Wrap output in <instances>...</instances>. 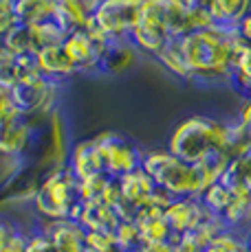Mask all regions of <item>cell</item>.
Returning <instances> with one entry per match:
<instances>
[{
	"mask_svg": "<svg viewBox=\"0 0 251 252\" xmlns=\"http://www.w3.org/2000/svg\"><path fill=\"white\" fill-rule=\"evenodd\" d=\"M238 42L240 35L236 29H223L216 24L178 37L176 44L190 72V81L196 84L229 81Z\"/></svg>",
	"mask_w": 251,
	"mask_h": 252,
	"instance_id": "1",
	"label": "cell"
},
{
	"mask_svg": "<svg viewBox=\"0 0 251 252\" xmlns=\"http://www.w3.org/2000/svg\"><path fill=\"white\" fill-rule=\"evenodd\" d=\"M187 33L192 24L185 0H141V16L128 40L137 53L157 57L172 40Z\"/></svg>",
	"mask_w": 251,
	"mask_h": 252,
	"instance_id": "2",
	"label": "cell"
},
{
	"mask_svg": "<svg viewBox=\"0 0 251 252\" xmlns=\"http://www.w3.org/2000/svg\"><path fill=\"white\" fill-rule=\"evenodd\" d=\"M227 123L211 116L194 114L183 119L172 129L167 140V152L187 164H201L207 158L225 152ZM227 154V152H225Z\"/></svg>",
	"mask_w": 251,
	"mask_h": 252,
	"instance_id": "3",
	"label": "cell"
},
{
	"mask_svg": "<svg viewBox=\"0 0 251 252\" xmlns=\"http://www.w3.org/2000/svg\"><path fill=\"white\" fill-rule=\"evenodd\" d=\"M80 206V180L71 173L69 167L46 173L31 200V208L40 224H51V221L62 220L75 221Z\"/></svg>",
	"mask_w": 251,
	"mask_h": 252,
	"instance_id": "4",
	"label": "cell"
},
{
	"mask_svg": "<svg viewBox=\"0 0 251 252\" xmlns=\"http://www.w3.org/2000/svg\"><path fill=\"white\" fill-rule=\"evenodd\" d=\"M139 167L148 173L154 187L163 189L172 197H201L205 182L194 164H187L172 156L167 149H148L141 154Z\"/></svg>",
	"mask_w": 251,
	"mask_h": 252,
	"instance_id": "5",
	"label": "cell"
},
{
	"mask_svg": "<svg viewBox=\"0 0 251 252\" xmlns=\"http://www.w3.org/2000/svg\"><path fill=\"white\" fill-rule=\"evenodd\" d=\"M31 123H33V136L25 160L36 164L44 176L55 171V169L66 167L71 143H69V129H66L60 108L44 116H36V119H31Z\"/></svg>",
	"mask_w": 251,
	"mask_h": 252,
	"instance_id": "6",
	"label": "cell"
},
{
	"mask_svg": "<svg viewBox=\"0 0 251 252\" xmlns=\"http://www.w3.org/2000/svg\"><path fill=\"white\" fill-rule=\"evenodd\" d=\"M57 94H60V84L42 75L25 77L9 90L13 110L27 119L44 116L57 110Z\"/></svg>",
	"mask_w": 251,
	"mask_h": 252,
	"instance_id": "7",
	"label": "cell"
},
{
	"mask_svg": "<svg viewBox=\"0 0 251 252\" xmlns=\"http://www.w3.org/2000/svg\"><path fill=\"white\" fill-rule=\"evenodd\" d=\"M139 16H141V0H99L95 4L90 24L108 42L128 40L132 29L137 27Z\"/></svg>",
	"mask_w": 251,
	"mask_h": 252,
	"instance_id": "8",
	"label": "cell"
},
{
	"mask_svg": "<svg viewBox=\"0 0 251 252\" xmlns=\"http://www.w3.org/2000/svg\"><path fill=\"white\" fill-rule=\"evenodd\" d=\"M93 138L97 143L99 156H101V169H104L106 176L122 178L126 173L139 169L143 152L128 136L108 129V132H99Z\"/></svg>",
	"mask_w": 251,
	"mask_h": 252,
	"instance_id": "9",
	"label": "cell"
},
{
	"mask_svg": "<svg viewBox=\"0 0 251 252\" xmlns=\"http://www.w3.org/2000/svg\"><path fill=\"white\" fill-rule=\"evenodd\" d=\"M42 178H44V173L36 164L27 162V160L13 162L11 173L0 182V208L31 204Z\"/></svg>",
	"mask_w": 251,
	"mask_h": 252,
	"instance_id": "10",
	"label": "cell"
},
{
	"mask_svg": "<svg viewBox=\"0 0 251 252\" xmlns=\"http://www.w3.org/2000/svg\"><path fill=\"white\" fill-rule=\"evenodd\" d=\"M106 44H108V40L101 35L93 24H88L84 31L66 33L64 42H62V46L69 53L77 72H93L95 66H97L101 48Z\"/></svg>",
	"mask_w": 251,
	"mask_h": 252,
	"instance_id": "11",
	"label": "cell"
},
{
	"mask_svg": "<svg viewBox=\"0 0 251 252\" xmlns=\"http://www.w3.org/2000/svg\"><path fill=\"white\" fill-rule=\"evenodd\" d=\"M33 123L27 116L13 112L4 121H0V156L11 162H20L27 158L31 147Z\"/></svg>",
	"mask_w": 251,
	"mask_h": 252,
	"instance_id": "12",
	"label": "cell"
},
{
	"mask_svg": "<svg viewBox=\"0 0 251 252\" xmlns=\"http://www.w3.org/2000/svg\"><path fill=\"white\" fill-rule=\"evenodd\" d=\"M163 217H166L172 235L181 237V235H187V232L196 230L201 224H205V221L214 215L207 213V208L201 204L199 197H174V200L170 202V206L166 208Z\"/></svg>",
	"mask_w": 251,
	"mask_h": 252,
	"instance_id": "13",
	"label": "cell"
},
{
	"mask_svg": "<svg viewBox=\"0 0 251 252\" xmlns=\"http://www.w3.org/2000/svg\"><path fill=\"white\" fill-rule=\"evenodd\" d=\"M137 60H139V53H137V48L130 44V40H113L101 48L95 72L117 77V75L128 72L137 64Z\"/></svg>",
	"mask_w": 251,
	"mask_h": 252,
	"instance_id": "14",
	"label": "cell"
},
{
	"mask_svg": "<svg viewBox=\"0 0 251 252\" xmlns=\"http://www.w3.org/2000/svg\"><path fill=\"white\" fill-rule=\"evenodd\" d=\"M95 4V0H55L53 22L64 33L84 31L93 20Z\"/></svg>",
	"mask_w": 251,
	"mask_h": 252,
	"instance_id": "15",
	"label": "cell"
},
{
	"mask_svg": "<svg viewBox=\"0 0 251 252\" xmlns=\"http://www.w3.org/2000/svg\"><path fill=\"white\" fill-rule=\"evenodd\" d=\"M66 167L71 169V173L77 180H84V178L93 176V173H101V156L95 138H84L77 140L71 145L69 149V158H66Z\"/></svg>",
	"mask_w": 251,
	"mask_h": 252,
	"instance_id": "16",
	"label": "cell"
},
{
	"mask_svg": "<svg viewBox=\"0 0 251 252\" xmlns=\"http://www.w3.org/2000/svg\"><path fill=\"white\" fill-rule=\"evenodd\" d=\"M36 64H38L40 75L46 77V79H51V81H55V84H60V81L77 75L73 62H71L69 53L64 51L62 44H53V46H46V48H42V51H38Z\"/></svg>",
	"mask_w": 251,
	"mask_h": 252,
	"instance_id": "17",
	"label": "cell"
},
{
	"mask_svg": "<svg viewBox=\"0 0 251 252\" xmlns=\"http://www.w3.org/2000/svg\"><path fill=\"white\" fill-rule=\"evenodd\" d=\"M75 221L86 232H113L119 224V217L115 213V208L106 206L101 200H95V202H82Z\"/></svg>",
	"mask_w": 251,
	"mask_h": 252,
	"instance_id": "18",
	"label": "cell"
},
{
	"mask_svg": "<svg viewBox=\"0 0 251 252\" xmlns=\"http://www.w3.org/2000/svg\"><path fill=\"white\" fill-rule=\"evenodd\" d=\"M38 226H42L49 232L57 252H84L86 230L77 221L62 220V221H51V224H40L38 221Z\"/></svg>",
	"mask_w": 251,
	"mask_h": 252,
	"instance_id": "19",
	"label": "cell"
},
{
	"mask_svg": "<svg viewBox=\"0 0 251 252\" xmlns=\"http://www.w3.org/2000/svg\"><path fill=\"white\" fill-rule=\"evenodd\" d=\"M220 220H223L227 230H234L238 235L249 232L251 230V191H247V189L231 191V202Z\"/></svg>",
	"mask_w": 251,
	"mask_h": 252,
	"instance_id": "20",
	"label": "cell"
},
{
	"mask_svg": "<svg viewBox=\"0 0 251 252\" xmlns=\"http://www.w3.org/2000/svg\"><path fill=\"white\" fill-rule=\"evenodd\" d=\"M227 84L231 86L240 96H251V44L249 42H238L234 51V64H231V75Z\"/></svg>",
	"mask_w": 251,
	"mask_h": 252,
	"instance_id": "21",
	"label": "cell"
},
{
	"mask_svg": "<svg viewBox=\"0 0 251 252\" xmlns=\"http://www.w3.org/2000/svg\"><path fill=\"white\" fill-rule=\"evenodd\" d=\"M207 11L216 27L234 29L251 11V0H211Z\"/></svg>",
	"mask_w": 251,
	"mask_h": 252,
	"instance_id": "22",
	"label": "cell"
},
{
	"mask_svg": "<svg viewBox=\"0 0 251 252\" xmlns=\"http://www.w3.org/2000/svg\"><path fill=\"white\" fill-rule=\"evenodd\" d=\"M55 0H16L13 16L20 24H42L53 20Z\"/></svg>",
	"mask_w": 251,
	"mask_h": 252,
	"instance_id": "23",
	"label": "cell"
},
{
	"mask_svg": "<svg viewBox=\"0 0 251 252\" xmlns=\"http://www.w3.org/2000/svg\"><path fill=\"white\" fill-rule=\"evenodd\" d=\"M4 42H7V51L11 57H25V55H36L38 53L36 35H33L31 24L16 22L4 33Z\"/></svg>",
	"mask_w": 251,
	"mask_h": 252,
	"instance_id": "24",
	"label": "cell"
},
{
	"mask_svg": "<svg viewBox=\"0 0 251 252\" xmlns=\"http://www.w3.org/2000/svg\"><path fill=\"white\" fill-rule=\"evenodd\" d=\"M139 228V237H141V246H152V244H166L172 241V230L167 226L163 215H152V217H141L134 220Z\"/></svg>",
	"mask_w": 251,
	"mask_h": 252,
	"instance_id": "25",
	"label": "cell"
},
{
	"mask_svg": "<svg viewBox=\"0 0 251 252\" xmlns=\"http://www.w3.org/2000/svg\"><path fill=\"white\" fill-rule=\"evenodd\" d=\"M220 182L227 189H231V191H236V189H247V191H251V152L243 154L238 158H231L223 178H220Z\"/></svg>",
	"mask_w": 251,
	"mask_h": 252,
	"instance_id": "26",
	"label": "cell"
},
{
	"mask_svg": "<svg viewBox=\"0 0 251 252\" xmlns=\"http://www.w3.org/2000/svg\"><path fill=\"white\" fill-rule=\"evenodd\" d=\"M201 204L207 208V213L214 217H223L231 202V189H227L223 182H214L201 193Z\"/></svg>",
	"mask_w": 251,
	"mask_h": 252,
	"instance_id": "27",
	"label": "cell"
},
{
	"mask_svg": "<svg viewBox=\"0 0 251 252\" xmlns=\"http://www.w3.org/2000/svg\"><path fill=\"white\" fill-rule=\"evenodd\" d=\"M225 152H227L229 158H238V156H243V154L251 152V132L240 123V121H231V123H227Z\"/></svg>",
	"mask_w": 251,
	"mask_h": 252,
	"instance_id": "28",
	"label": "cell"
},
{
	"mask_svg": "<svg viewBox=\"0 0 251 252\" xmlns=\"http://www.w3.org/2000/svg\"><path fill=\"white\" fill-rule=\"evenodd\" d=\"M154 60H157L163 68L170 72L172 77L183 79V81H190V72H187V66H185V62H183V55H181V51H178L176 40H172L170 44H167L157 57H154Z\"/></svg>",
	"mask_w": 251,
	"mask_h": 252,
	"instance_id": "29",
	"label": "cell"
},
{
	"mask_svg": "<svg viewBox=\"0 0 251 252\" xmlns=\"http://www.w3.org/2000/svg\"><path fill=\"white\" fill-rule=\"evenodd\" d=\"M113 235H115V241H117V246L122 252L141 248V237H139V228L134 221L119 220V224H117V228L113 230Z\"/></svg>",
	"mask_w": 251,
	"mask_h": 252,
	"instance_id": "30",
	"label": "cell"
},
{
	"mask_svg": "<svg viewBox=\"0 0 251 252\" xmlns=\"http://www.w3.org/2000/svg\"><path fill=\"white\" fill-rule=\"evenodd\" d=\"M31 27H33V35H36L38 51H42V48H46V46H53V44H62L66 37V33L53 20L42 22V24H31Z\"/></svg>",
	"mask_w": 251,
	"mask_h": 252,
	"instance_id": "31",
	"label": "cell"
},
{
	"mask_svg": "<svg viewBox=\"0 0 251 252\" xmlns=\"http://www.w3.org/2000/svg\"><path fill=\"white\" fill-rule=\"evenodd\" d=\"M203 252H247L245 235H238V232H234V230H225Z\"/></svg>",
	"mask_w": 251,
	"mask_h": 252,
	"instance_id": "32",
	"label": "cell"
},
{
	"mask_svg": "<svg viewBox=\"0 0 251 252\" xmlns=\"http://www.w3.org/2000/svg\"><path fill=\"white\" fill-rule=\"evenodd\" d=\"M108 180H110V176H106L104 171H101V173H93V176L80 180V197H82V202L101 200V193H104Z\"/></svg>",
	"mask_w": 251,
	"mask_h": 252,
	"instance_id": "33",
	"label": "cell"
},
{
	"mask_svg": "<svg viewBox=\"0 0 251 252\" xmlns=\"http://www.w3.org/2000/svg\"><path fill=\"white\" fill-rule=\"evenodd\" d=\"M25 252H57V248L49 237V232L42 228V226H36V228L27 230Z\"/></svg>",
	"mask_w": 251,
	"mask_h": 252,
	"instance_id": "34",
	"label": "cell"
},
{
	"mask_svg": "<svg viewBox=\"0 0 251 252\" xmlns=\"http://www.w3.org/2000/svg\"><path fill=\"white\" fill-rule=\"evenodd\" d=\"M84 250L88 252H122L113 232H86Z\"/></svg>",
	"mask_w": 251,
	"mask_h": 252,
	"instance_id": "35",
	"label": "cell"
},
{
	"mask_svg": "<svg viewBox=\"0 0 251 252\" xmlns=\"http://www.w3.org/2000/svg\"><path fill=\"white\" fill-rule=\"evenodd\" d=\"M20 79H22V70H20V64H18L16 57L0 60V88L9 92Z\"/></svg>",
	"mask_w": 251,
	"mask_h": 252,
	"instance_id": "36",
	"label": "cell"
},
{
	"mask_svg": "<svg viewBox=\"0 0 251 252\" xmlns=\"http://www.w3.org/2000/svg\"><path fill=\"white\" fill-rule=\"evenodd\" d=\"M20 230L22 228L11 220V217H7V215H2V213H0V248H2L7 241H11Z\"/></svg>",
	"mask_w": 251,
	"mask_h": 252,
	"instance_id": "37",
	"label": "cell"
},
{
	"mask_svg": "<svg viewBox=\"0 0 251 252\" xmlns=\"http://www.w3.org/2000/svg\"><path fill=\"white\" fill-rule=\"evenodd\" d=\"M25 241H27V230H20L11 241L0 248V252H25Z\"/></svg>",
	"mask_w": 251,
	"mask_h": 252,
	"instance_id": "38",
	"label": "cell"
},
{
	"mask_svg": "<svg viewBox=\"0 0 251 252\" xmlns=\"http://www.w3.org/2000/svg\"><path fill=\"white\" fill-rule=\"evenodd\" d=\"M240 123L245 125V127L251 132V96H245L243 101H240V108H238V119Z\"/></svg>",
	"mask_w": 251,
	"mask_h": 252,
	"instance_id": "39",
	"label": "cell"
},
{
	"mask_svg": "<svg viewBox=\"0 0 251 252\" xmlns=\"http://www.w3.org/2000/svg\"><path fill=\"white\" fill-rule=\"evenodd\" d=\"M16 110H13V103H11V96H9L7 90L0 88V121H4L7 116H11Z\"/></svg>",
	"mask_w": 251,
	"mask_h": 252,
	"instance_id": "40",
	"label": "cell"
},
{
	"mask_svg": "<svg viewBox=\"0 0 251 252\" xmlns=\"http://www.w3.org/2000/svg\"><path fill=\"white\" fill-rule=\"evenodd\" d=\"M234 29H236V33L240 35V40H243V42H249V44H251V11H249L247 16H245L238 24H236Z\"/></svg>",
	"mask_w": 251,
	"mask_h": 252,
	"instance_id": "41",
	"label": "cell"
},
{
	"mask_svg": "<svg viewBox=\"0 0 251 252\" xmlns=\"http://www.w3.org/2000/svg\"><path fill=\"white\" fill-rule=\"evenodd\" d=\"M13 24H16V16H13V11H2L0 13V35H4Z\"/></svg>",
	"mask_w": 251,
	"mask_h": 252,
	"instance_id": "42",
	"label": "cell"
},
{
	"mask_svg": "<svg viewBox=\"0 0 251 252\" xmlns=\"http://www.w3.org/2000/svg\"><path fill=\"white\" fill-rule=\"evenodd\" d=\"M9 51H7V42H4V35H0V60H9Z\"/></svg>",
	"mask_w": 251,
	"mask_h": 252,
	"instance_id": "43",
	"label": "cell"
},
{
	"mask_svg": "<svg viewBox=\"0 0 251 252\" xmlns=\"http://www.w3.org/2000/svg\"><path fill=\"white\" fill-rule=\"evenodd\" d=\"M190 7H201V9H207L211 4V0H185Z\"/></svg>",
	"mask_w": 251,
	"mask_h": 252,
	"instance_id": "44",
	"label": "cell"
},
{
	"mask_svg": "<svg viewBox=\"0 0 251 252\" xmlns=\"http://www.w3.org/2000/svg\"><path fill=\"white\" fill-rule=\"evenodd\" d=\"M13 2H16V0H0V13L2 11H13Z\"/></svg>",
	"mask_w": 251,
	"mask_h": 252,
	"instance_id": "45",
	"label": "cell"
},
{
	"mask_svg": "<svg viewBox=\"0 0 251 252\" xmlns=\"http://www.w3.org/2000/svg\"><path fill=\"white\" fill-rule=\"evenodd\" d=\"M245 246H247V250L251 252V230L245 232Z\"/></svg>",
	"mask_w": 251,
	"mask_h": 252,
	"instance_id": "46",
	"label": "cell"
},
{
	"mask_svg": "<svg viewBox=\"0 0 251 252\" xmlns=\"http://www.w3.org/2000/svg\"><path fill=\"white\" fill-rule=\"evenodd\" d=\"M130 252H143V250H141V248H137V250H130Z\"/></svg>",
	"mask_w": 251,
	"mask_h": 252,
	"instance_id": "47",
	"label": "cell"
},
{
	"mask_svg": "<svg viewBox=\"0 0 251 252\" xmlns=\"http://www.w3.org/2000/svg\"><path fill=\"white\" fill-rule=\"evenodd\" d=\"M95 2H99V0H95Z\"/></svg>",
	"mask_w": 251,
	"mask_h": 252,
	"instance_id": "48",
	"label": "cell"
},
{
	"mask_svg": "<svg viewBox=\"0 0 251 252\" xmlns=\"http://www.w3.org/2000/svg\"><path fill=\"white\" fill-rule=\"evenodd\" d=\"M247 252H249V250H247Z\"/></svg>",
	"mask_w": 251,
	"mask_h": 252,
	"instance_id": "49",
	"label": "cell"
}]
</instances>
